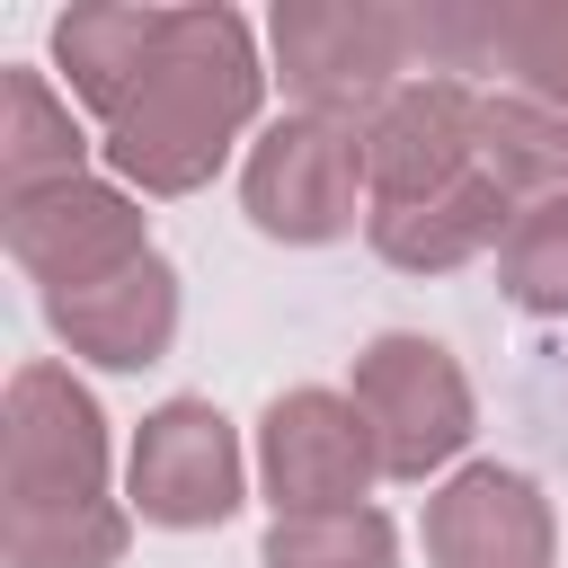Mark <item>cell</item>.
<instances>
[{"label": "cell", "instance_id": "obj_1", "mask_svg": "<svg viewBox=\"0 0 568 568\" xmlns=\"http://www.w3.org/2000/svg\"><path fill=\"white\" fill-rule=\"evenodd\" d=\"M133 506L106 497V417L71 364H18L0 399V559L115 568Z\"/></svg>", "mask_w": 568, "mask_h": 568}, {"label": "cell", "instance_id": "obj_2", "mask_svg": "<svg viewBox=\"0 0 568 568\" xmlns=\"http://www.w3.org/2000/svg\"><path fill=\"white\" fill-rule=\"evenodd\" d=\"M257 106H266V62L248 18L222 0H195V9H169V44L98 151L142 195H195L231 160V142L257 124Z\"/></svg>", "mask_w": 568, "mask_h": 568}, {"label": "cell", "instance_id": "obj_3", "mask_svg": "<svg viewBox=\"0 0 568 568\" xmlns=\"http://www.w3.org/2000/svg\"><path fill=\"white\" fill-rule=\"evenodd\" d=\"M275 71L293 89V115L373 124V106L399 80H417L408 9L399 0H284L275 9Z\"/></svg>", "mask_w": 568, "mask_h": 568}, {"label": "cell", "instance_id": "obj_4", "mask_svg": "<svg viewBox=\"0 0 568 568\" xmlns=\"http://www.w3.org/2000/svg\"><path fill=\"white\" fill-rule=\"evenodd\" d=\"M364 186H373L364 178V124H346V115H275L240 160V204L284 248L346 240Z\"/></svg>", "mask_w": 568, "mask_h": 568}, {"label": "cell", "instance_id": "obj_5", "mask_svg": "<svg viewBox=\"0 0 568 568\" xmlns=\"http://www.w3.org/2000/svg\"><path fill=\"white\" fill-rule=\"evenodd\" d=\"M346 399H355V417L373 426L382 479H426V470H444V462L470 444V426H479L462 364H453L435 337H417V328H382V337L355 355Z\"/></svg>", "mask_w": 568, "mask_h": 568}, {"label": "cell", "instance_id": "obj_6", "mask_svg": "<svg viewBox=\"0 0 568 568\" xmlns=\"http://www.w3.org/2000/svg\"><path fill=\"white\" fill-rule=\"evenodd\" d=\"M0 213H9L0 222L9 257L44 293H89V284L151 257V222H142L133 186H115V178H62V186H36V195H9Z\"/></svg>", "mask_w": 568, "mask_h": 568}, {"label": "cell", "instance_id": "obj_7", "mask_svg": "<svg viewBox=\"0 0 568 568\" xmlns=\"http://www.w3.org/2000/svg\"><path fill=\"white\" fill-rule=\"evenodd\" d=\"M240 488H248V462H240V435H231V417L213 399H160L133 426L124 497H133L142 524H160V532L231 524L240 515Z\"/></svg>", "mask_w": 568, "mask_h": 568}, {"label": "cell", "instance_id": "obj_8", "mask_svg": "<svg viewBox=\"0 0 568 568\" xmlns=\"http://www.w3.org/2000/svg\"><path fill=\"white\" fill-rule=\"evenodd\" d=\"M257 479L275 515H328V506H364V488L382 479V453L346 390L302 382V390H275L257 417Z\"/></svg>", "mask_w": 568, "mask_h": 568}, {"label": "cell", "instance_id": "obj_9", "mask_svg": "<svg viewBox=\"0 0 568 568\" xmlns=\"http://www.w3.org/2000/svg\"><path fill=\"white\" fill-rule=\"evenodd\" d=\"M479 169V89L470 80H399L364 124V178L373 204H426Z\"/></svg>", "mask_w": 568, "mask_h": 568}, {"label": "cell", "instance_id": "obj_10", "mask_svg": "<svg viewBox=\"0 0 568 568\" xmlns=\"http://www.w3.org/2000/svg\"><path fill=\"white\" fill-rule=\"evenodd\" d=\"M426 559L435 568H550L559 559L550 497L506 462H470L426 497Z\"/></svg>", "mask_w": 568, "mask_h": 568}, {"label": "cell", "instance_id": "obj_11", "mask_svg": "<svg viewBox=\"0 0 568 568\" xmlns=\"http://www.w3.org/2000/svg\"><path fill=\"white\" fill-rule=\"evenodd\" d=\"M44 328L71 355L106 364V373H142L178 337V266L151 248L142 266H124V275H106L89 293H44Z\"/></svg>", "mask_w": 568, "mask_h": 568}, {"label": "cell", "instance_id": "obj_12", "mask_svg": "<svg viewBox=\"0 0 568 568\" xmlns=\"http://www.w3.org/2000/svg\"><path fill=\"white\" fill-rule=\"evenodd\" d=\"M160 44H169V9L98 0V9H62V18H53V62H62L71 98H80L98 124H115V115L133 106V89H142L151 62H160Z\"/></svg>", "mask_w": 568, "mask_h": 568}, {"label": "cell", "instance_id": "obj_13", "mask_svg": "<svg viewBox=\"0 0 568 568\" xmlns=\"http://www.w3.org/2000/svg\"><path fill=\"white\" fill-rule=\"evenodd\" d=\"M364 231H373V248H382L399 275H444V266H470L479 248H506L515 195L470 169L462 186H444V195H426V204H373Z\"/></svg>", "mask_w": 568, "mask_h": 568}, {"label": "cell", "instance_id": "obj_14", "mask_svg": "<svg viewBox=\"0 0 568 568\" xmlns=\"http://www.w3.org/2000/svg\"><path fill=\"white\" fill-rule=\"evenodd\" d=\"M479 178L506 186L515 213L568 195V115L541 106V98H524V89L479 98Z\"/></svg>", "mask_w": 568, "mask_h": 568}, {"label": "cell", "instance_id": "obj_15", "mask_svg": "<svg viewBox=\"0 0 568 568\" xmlns=\"http://www.w3.org/2000/svg\"><path fill=\"white\" fill-rule=\"evenodd\" d=\"M80 160H89V133L53 98V80L44 71H9V89H0V186L36 195V186H62V178H89Z\"/></svg>", "mask_w": 568, "mask_h": 568}, {"label": "cell", "instance_id": "obj_16", "mask_svg": "<svg viewBox=\"0 0 568 568\" xmlns=\"http://www.w3.org/2000/svg\"><path fill=\"white\" fill-rule=\"evenodd\" d=\"M266 568H399V532L382 506H328V515H275L257 541Z\"/></svg>", "mask_w": 568, "mask_h": 568}, {"label": "cell", "instance_id": "obj_17", "mask_svg": "<svg viewBox=\"0 0 568 568\" xmlns=\"http://www.w3.org/2000/svg\"><path fill=\"white\" fill-rule=\"evenodd\" d=\"M524 98L568 115V0H497V62Z\"/></svg>", "mask_w": 568, "mask_h": 568}, {"label": "cell", "instance_id": "obj_18", "mask_svg": "<svg viewBox=\"0 0 568 568\" xmlns=\"http://www.w3.org/2000/svg\"><path fill=\"white\" fill-rule=\"evenodd\" d=\"M497 284L515 311H568V195L515 213V231L497 248Z\"/></svg>", "mask_w": 568, "mask_h": 568}]
</instances>
